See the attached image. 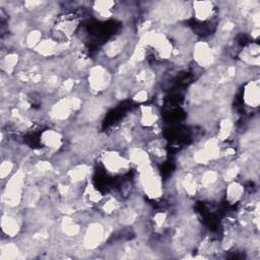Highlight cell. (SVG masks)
<instances>
[{"label": "cell", "instance_id": "cell-1", "mask_svg": "<svg viewBox=\"0 0 260 260\" xmlns=\"http://www.w3.org/2000/svg\"><path fill=\"white\" fill-rule=\"evenodd\" d=\"M25 175L22 171L15 173L7 182L3 199L5 203L9 206H16L23 199Z\"/></svg>", "mask_w": 260, "mask_h": 260}, {"label": "cell", "instance_id": "cell-2", "mask_svg": "<svg viewBox=\"0 0 260 260\" xmlns=\"http://www.w3.org/2000/svg\"><path fill=\"white\" fill-rule=\"evenodd\" d=\"M141 172V185L144 192L152 198H158L162 195V186L161 179L150 168V166L140 169Z\"/></svg>", "mask_w": 260, "mask_h": 260}, {"label": "cell", "instance_id": "cell-3", "mask_svg": "<svg viewBox=\"0 0 260 260\" xmlns=\"http://www.w3.org/2000/svg\"><path fill=\"white\" fill-rule=\"evenodd\" d=\"M110 84V75L106 68L97 65L90 70L89 85L93 92L100 93L105 91Z\"/></svg>", "mask_w": 260, "mask_h": 260}, {"label": "cell", "instance_id": "cell-4", "mask_svg": "<svg viewBox=\"0 0 260 260\" xmlns=\"http://www.w3.org/2000/svg\"><path fill=\"white\" fill-rule=\"evenodd\" d=\"M103 164L108 172L113 174L126 172L129 168V161L115 152H107L102 157Z\"/></svg>", "mask_w": 260, "mask_h": 260}, {"label": "cell", "instance_id": "cell-5", "mask_svg": "<svg viewBox=\"0 0 260 260\" xmlns=\"http://www.w3.org/2000/svg\"><path fill=\"white\" fill-rule=\"evenodd\" d=\"M81 102L77 98H67L59 101L52 109V115L56 120L67 119L73 110L80 107Z\"/></svg>", "mask_w": 260, "mask_h": 260}, {"label": "cell", "instance_id": "cell-6", "mask_svg": "<svg viewBox=\"0 0 260 260\" xmlns=\"http://www.w3.org/2000/svg\"><path fill=\"white\" fill-rule=\"evenodd\" d=\"M105 229L104 227L99 223L91 224L85 234L84 245L88 249H95L101 245L104 240Z\"/></svg>", "mask_w": 260, "mask_h": 260}, {"label": "cell", "instance_id": "cell-7", "mask_svg": "<svg viewBox=\"0 0 260 260\" xmlns=\"http://www.w3.org/2000/svg\"><path fill=\"white\" fill-rule=\"evenodd\" d=\"M193 56L200 66L208 67L214 64L215 54L213 49L205 42H198L194 46Z\"/></svg>", "mask_w": 260, "mask_h": 260}, {"label": "cell", "instance_id": "cell-8", "mask_svg": "<svg viewBox=\"0 0 260 260\" xmlns=\"http://www.w3.org/2000/svg\"><path fill=\"white\" fill-rule=\"evenodd\" d=\"M260 93H259V85L258 81H250L249 84L246 85L244 89L243 99L244 102L246 103L247 106L256 108L260 102Z\"/></svg>", "mask_w": 260, "mask_h": 260}, {"label": "cell", "instance_id": "cell-9", "mask_svg": "<svg viewBox=\"0 0 260 260\" xmlns=\"http://www.w3.org/2000/svg\"><path fill=\"white\" fill-rule=\"evenodd\" d=\"M194 14L195 18L199 21H206L210 19L214 14V3L208 2V1H203V2H195L194 3Z\"/></svg>", "mask_w": 260, "mask_h": 260}, {"label": "cell", "instance_id": "cell-10", "mask_svg": "<svg viewBox=\"0 0 260 260\" xmlns=\"http://www.w3.org/2000/svg\"><path fill=\"white\" fill-rule=\"evenodd\" d=\"M42 142L46 148L50 150H57L60 148L62 143V137L60 133L54 131V130H46L42 133Z\"/></svg>", "mask_w": 260, "mask_h": 260}, {"label": "cell", "instance_id": "cell-11", "mask_svg": "<svg viewBox=\"0 0 260 260\" xmlns=\"http://www.w3.org/2000/svg\"><path fill=\"white\" fill-rule=\"evenodd\" d=\"M58 48H59V44L56 40L47 39V40H42L41 43L35 49L40 55L48 57L57 53Z\"/></svg>", "mask_w": 260, "mask_h": 260}, {"label": "cell", "instance_id": "cell-12", "mask_svg": "<svg viewBox=\"0 0 260 260\" xmlns=\"http://www.w3.org/2000/svg\"><path fill=\"white\" fill-rule=\"evenodd\" d=\"M1 226H2V231L5 235H7L8 237H14L19 234L20 232V224L14 217L11 216H3L2 217V222H1Z\"/></svg>", "mask_w": 260, "mask_h": 260}, {"label": "cell", "instance_id": "cell-13", "mask_svg": "<svg viewBox=\"0 0 260 260\" xmlns=\"http://www.w3.org/2000/svg\"><path fill=\"white\" fill-rule=\"evenodd\" d=\"M243 193V186L238 182H232L227 187V199L231 204H233L242 198Z\"/></svg>", "mask_w": 260, "mask_h": 260}, {"label": "cell", "instance_id": "cell-14", "mask_svg": "<svg viewBox=\"0 0 260 260\" xmlns=\"http://www.w3.org/2000/svg\"><path fill=\"white\" fill-rule=\"evenodd\" d=\"M90 173V168L87 165H79L73 168L71 171H69L68 176L70 178L71 182L73 183H78L88 177Z\"/></svg>", "mask_w": 260, "mask_h": 260}, {"label": "cell", "instance_id": "cell-15", "mask_svg": "<svg viewBox=\"0 0 260 260\" xmlns=\"http://www.w3.org/2000/svg\"><path fill=\"white\" fill-rule=\"evenodd\" d=\"M61 227L63 233L69 237H73L79 233V226L71 218H64Z\"/></svg>", "mask_w": 260, "mask_h": 260}, {"label": "cell", "instance_id": "cell-16", "mask_svg": "<svg viewBox=\"0 0 260 260\" xmlns=\"http://www.w3.org/2000/svg\"><path fill=\"white\" fill-rule=\"evenodd\" d=\"M85 200L89 204H97L99 203L102 199V195L100 191L96 189L93 185H88V187L85 190Z\"/></svg>", "mask_w": 260, "mask_h": 260}, {"label": "cell", "instance_id": "cell-17", "mask_svg": "<svg viewBox=\"0 0 260 260\" xmlns=\"http://www.w3.org/2000/svg\"><path fill=\"white\" fill-rule=\"evenodd\" d=\"M233 124L230 119H224L221 124H220V129H219V139L225 140L228 139V137L230 136L232 132Z\"/></svg>", "mask_w": 260, "mask_h": 260}, {"label": "cell", "instance_id": "cell-18", "mask_svg": "<svg viewBox=\"0 0 260 260\" xmlns=\"http://www.w3.org/2000/svg\"><path fill=\"white\" fill-rule=\"evenodd\" d=\"M218 181V173L215 171H206L201 177V185L204 188L214 186Z\"/></svg>", "mask_w": 260, "mask_h": 260}, {"label": "cell", "instance_id": "cell-19", "mask_svg": "<svg viewBox=\"0 0 260 260\" xmlns=\"http://www.w3.org/2000/svg\"><path fill=\"white\" fill-rule=\"evenodd\" d=\"M41 41H42V32L40 31L30 32L26 39L27 45L29 47H35V48L41 43Z\"/></svg>", "mask_w": 260, "mask_h": 260}, {"label": "cell", "instance_id": "cell-20", "mask_svg": "<svg viewBox=\"0 0 260 260\" xmlns=\"http://www.w3.org/2000/svg\"><path fill=\"white\" fill-rule=\"evenodd\" d=\"M19 62V56L16 54H9L6 57L3 58L2 60V67L5 69L7 72L11 71L14 69L16 66V64Z\"/></svg>", "mask_w": 260, "mask_h": 260}, {"label": "cell", "instance_id": "cell-21", "mask_svg": "<svg viewBox=\"0 0 260 260\" xmlns=\"http://www.w3.org/2000/svg\"><path fill=\"white\" fill-rule=\"evenodd\" d=\"M184 189L186 190V192L190 195H193L195 192H196V188H197V184L196 181H195V179L192 175H187L182 183Z\"/></svg>", "mask_w": 260, "mask_h": 260}, {"label": "cell", "instance_id": "cell-22", "mask_svg": "<svg viewBox=\"0 0 260 260\" xmlns=\"http://www.w3.org/2000/svg\"><path fill=\"white\" fill-rule=\"evenodd\" d=\"M141 121L145 125H152L156 121V114L150 107H144L142 110Z\"/></svg>", "mask_w": 260, "mask_h": 260}, {"label": "cell", "instance_id": "cell-23", "mask_svg": "<svg viewBox=\"0 0 260 260\" xmlns=\"http://www.w3.org/2000/svg\"><path fill=\"white\" fill-rule=\"evenodd\" d=\"M12 169H13L12 162L10 161H4L1 164V167H0V176H1L2 179L6 178L11 173Z\"/></svg>", "mask_w": 260, "mask_h": 260}, {"label": "cell", "instance_id": "cell-24", "mask_svg": "<svg viewBox=\"0 0 260 260\" xmlns=\"http://www.w3.org/2000/svg\"><path fill=\"white\" fill-rule=\"evenodd\" d=\"M146 99H148V93H146V91H140L135 96V100L138 102H143Z\"/></svg>", "mask_w": 260, "mask_h": 260}]
</instances>
